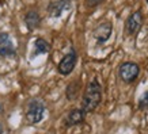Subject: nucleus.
<instances>
[{"label":"nucleus","mask_w":148,"mask_h":134,"mask_svg":"<svg viewBox=\"0 0 148 134\" xmlns=\"http://www.w3.org/2000/svg\"><path fill=\"white\" fill-rule=\"evenodd\" d=\"M101 102H102V85L99 84L97 79H92L84 89V94L82 98V108L88 114L95 111Z\"/></svg>","instance_id":"obj_1"},{"label":"nucleus","mask_w":148,"mask_h":134,"mask_svg":"<svg viewBox=\"0 0 148 134\" xmlns=\"http://www.w3.org/2000/svg\"><path fill=\"white\" fill-rule=\"evenodd\" d=\"M45 111H46V106L41 99H32L26 106V112H25L26 121L30 125H37V123H40L44 119Z\"/></svg>","instance_id":"obj_2"},{"label":"nucleus","mask_w":148,"mask_h":134,"mask_svg":"<svg viewBox=\"0 0 148 134\" xmlns=\"http://www.w3.org/2000/svg\"><path fill=\"white\" fill-rule=\"evenodd\" d=\"M139 75H140V67L136 63H132V61H125L118 68V77L126 84L135 83L136 79L139 77Z\"/></svg>","instance_id":"obj_3"},{"label":"nucleus","mask_w":148,"mask_h":134,"mask_svg":"<svg viewBox=\"0 0 148 134\" xmlns=\"http://www.w3.org/2000/svg\"><path fill=\"white\" fill-rule=\"evenodd\" d=\"M76 63H77V53L73 49H71V52L65 54L61 58V61L58 63L57 72L60 75H63V76H68V75H71L73 72L75 67H76Z\"/></svg>","instance_id":"obj_4"},{"label":"nucleus","mask_w":148,"mask_h":134,"mask_svg":"<svg viewBox=\"0 0 148 134\" xmlns=\"http://www.w3.org/2000/svg\"><path fill=\"white\" fill-rule=\"evenodd\" d=\"M143 26V14L141 11H135L128 16L125 22V33L128 35H136Z\"/></svg>","instance_id":"obj_5"},{"label":"nucleus","mask_w":148,"mask_h":134,"mask_svg":"<svg viewBox=\"0 0 148 134\" xmlns=\"http://www.w3.org/2000/svg\"><path fill=\"white\" fill-rule=\"evenodd\" d=\"M113 33V26L110 22H103L99 23L98 26L94 29L92 31V37H94L97 45H103L105 42H108L110 39V35Z\"/></svg>","instance_id":"obj_6"},{"label":"nucleus","mask_w":148,"mask_h":134,"mask_svg":"<svg viewBox=\"0 0 148 134\" xmlns=\"http://www.w3.org/2000/svg\"><path fill=\"white\" fill-rule=\"evenodd\" d=\"M16 53L15 49V44L11 39L8 33H0V57L3 58H8V57H14Z\"/></svg>","instance_id":"obj_7"},{"label":"nucleus","mask_w":148,"mask_h":134,"mask_svg":"<svg viewBox=\"0 0 148 134\" xmlns=\"http://www.w3.org/2000/svg\"><path fill=\"white\" fill-rule=\"evenodd\" d=\"M86 115L87 112L83 110V108H72L71 111L67 114L65 119H64V125L67 127H73V126L82 125L86 119Z\"/></svg>","instance_id":"obj_8"},{"label":"nucleus","mask_w":148,"mask_h":134,"mask_svg":"<svg viewBox=\"0 0 148 134\" xmlns=\"http://www.w3.org/2000/svg\"><path fill=\"white\" fill-rule=\"evenodd\" d=\"M71 10V0H57L52 1L48 7V14L50 18H60L64 12Z\"/></svg>","instance_id":"obj_9"},{"label":"nucleus","mask_w":148,"mask_h":134,"mask_svg":"<svg viewBox=\"0 0 148 134\" xmlns=\"http://www.w3.org/2000/svg\"><path fill=\"white\" fill-rule=\"evenodd\" d=\"M25 24H26V27L30 31L37 30L41 24V16L38 14V11H36V10L27 11L26 15H25Z\"/></svg>","instance_id":"obj_10"},{"label":"nucleus","mask_w":148,"mask_h":134,"mask_svg":"<svg viewBox=\"0 0 148 134\" xmlns=\"http://www.w3.org/2000/svg\"><path fill=\"white\" fill-rule=\"evenodd\" d=\"M50 52V45L48 41L42 39V38H37L34 41V49L32 53V58H36L37 56L41 54H48Z\"/></svg>","instance_id":"obj_11"},{"label":"nucleus","mask_w":148,"mask_h":134,"mask_svg":"<svg viewBox=\"0 0 148 134\" xmlns=\"http://www.w3.org/2000/svg\"><path fill=\"white\" fill-rule=\"evenodd\" d=\"M79 88H80V83L79 81H72L71 84L67 87V92H65L67 98L69 100H75L76 96L79 95Z\"/></svg>","instance_id":"obj_12"},{"label":"nucleus","mask_w":148,"mask_h":134,"mask_svg":"<svg viewBox=\"0 0 148 134\" xmlns=\"http://www.w3.org/2000/svg\"><path fill=\"white\" fill-rule=\"evenodd\" d=\"M139 108L140 110H145L148 108V91H145L143 95H141V98L139 99Z\"/></svg>","instance_id":"obj_13"},{"label":"nucleus","mask_w":148,"mask_h":134,"mask_svg":"<svg viewBox=\"0 0 148 134\" xmlns=\"http://www.w3.org/2000/svg\"><path fill=\"white\" fill-rule=\"evenodd\" d=\"M101 3H103V0H86V5H87V7H91V8L99 5Z\"/></svg>","instance_id":"obj_14"},{"label":"nucleus","mask_w":148,"mask_h":134,"mask_svg":"<svg viewBox=\"0 0 148 134\" xmlns=\"http://www.w3.org/2000/svg\"><path fill=\"white\" fill-rule=\"evenodd\" d=\"M0 112H3V104L0 103Z\"/></svg>","instance_id":"obj_15"},{"label":"nucleus","mask_w":148,"mask_h":134,"mask_svg":"<svg viewBox=\"0 0 148 134\" xmlns=\"http://www.w3.org/2000/svg\"><path fill=\"white\" fill-rule=\"evenodd\" d=\"M0 134H3V126L0 125Z\"/></svg>","instance_id":"obj_16"},{"label":"nucleus","mask_w":148,"mask_h":134,"mask_svg":"<svg viewBox=\"0 0 148 134\" xmlns=\"http://www.w3.org/2000/svg\"><path fill=\"white\" fill-rule=\"evenodd\" d=\"M147 3H148V0H147Z\"/></svg>","instance_id":"obj_17"},{"label":"nucleus","mask_w":148,"mask_h":134,"mask_svg":"<svg viewBox=\"0 0 148 134\" xmlns=\"http://www.w3.org/2000/svg\"><path fill=\"white\" fill-rule=\"evenodd\" d=\"M71 1H72V0H71Z\"/></svg>","instance_id":"obj_18"}]
</instances>
